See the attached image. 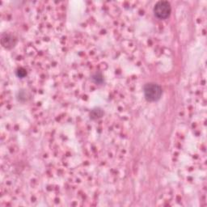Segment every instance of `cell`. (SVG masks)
Returning <instances> with one entry per match:
<instances>
[{
    "label": "cell",
    "mask_w": 207,
    "mask_h": 207,
    "mask_svg": "<svg viewBox=\"0 0 207 207\" xmlns=\"http://www.w3.org/2000/svg\"><path fill=\"white\" fill-rule=\"evenodd\" d=\"M102 114H103V112H102L101 109H100V108H96V109L92 110V113H91V118L95 119V118H99V117H100Z\"/></svg>",
    "instance_id": "obj_5"
},
{
    "label": "cell",
    "mask_w": 207,
    "mask_h": 207,
    "mask_svg": "<svg viewBox=\"0 0 207 207\" xmlns=\"http://www.w3.org/2000/svg\"><path fill=\"white\" fill-rule=\"evenodd\" d=\"M171 5L167 1H159L155 5L154 13L157 18L160 20L167 18L171 13Z\"/></svg>",
    "instance_id": "obj_2"
},
{
    "label": "cell",
    "mask_w": 207,
    "mask_h": 207,
    "mask_svg": "<svg viewBox=\"0 0 207 207\" xmlns=\"http://www.w3.org/2000/svg\"><path fill=\"white\" fill-rule=\"evenodd\" d=\"M163 91L161 87L156 84H147L144 87V96L148 101L155 102L162 96Z\"/></svg>",
    "instance_id": "obj_1"
},
{
    "label": "cell",
    "mask_w": 207,
    "mask_h": 207,
    "mask_svg": "<svg viewBox=\"0 0 207 207\" xmlns=\"http://www.w3.org/2000/svg\"><path fill=\"white\" fill-rule=\"evenodd\" d=\"M17 75L19 77H24L26 75V71L23 68H20L18 70H17Z\"/></svg>",
    "instance_id": "obj_6"
},
{
    "label": "cell",
    "mask_w": 207,
    "mask_h": 207,
    "mask_svg": "<svg viewBox=\"0 0 207 207\" xmlns=\"http://www.w3.org/2000/svg\"><path fill=\"white\" fill-rule=\"evenodd\" d=\"M16 43V39L14 36L9 34H4L2 36V45L5 48H12Z\"/></svg>",
    "instance_id": "obj_3"
},
{
    "label": "cell",
    "mask_w": 207,
    "mask_h": 207,
    "mask_svg": "<svg viewBox=\"0 0 207 207\" xmlns=\"http://www.w3.org/2000/svg\"><path fill=\"white\" fill-rule=\"evenodd\" d=\"M92 80L95 83H96V84H101L102 82L104 81L103 76H102L100 73H96V74L93 75V76H92Z\"/></svg>",
    "instance_id": "obj_4"
}]
</instances>
